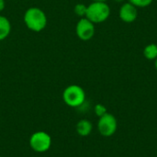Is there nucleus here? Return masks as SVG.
Listing matches in <instances>:
<instances>
[{
  "instance_id": "18",
  "label": "nucleus",
  "mask_w": 157,
  "mask_h": 157,
  "mask_svg": "<svg viewBox=\"0 0 157 157\" xmlns=\"http://www.w3.org/2000/svg\"><path fill=\"white\" fill-rule=\"evenodd\" d=\"M0 157H1V156H0Z\"/></svg>"
},
{
  "instance_id": "1",
  "label": "nucleus",
  "mask_w": 157,
  "mask_h": 157,
  "mask_svg": "<svg viewBox=\"0 0 157 157\" xmlns=\"http://www.w3.org/2000/svg\"><path fill=\"white\" fill-rule=\"evenodd\" d=\"M26 27L33 32H40L47 26V16L45 12L37 6H31L25 11L23 17Z\"/></svg>"
},
{
  "instance_id": "7",
  "label": "nucleus",
  "mask_w": 157,
  "mask_h": 157,
  "mask_svg": "<svg viewBox=\"0 0 157 157\" xmlns=\"http://www.w3.org/2000/svg\"><path fill=\"white\" fill-rule=\"evenodd\" d=\"M119 17L125 23H132L138 17V9L130 2L124 3L119 10Z\"/></svg>"
},
{
  "instance_id": "5",
  "label": "nucleus",
  "mask_w": 157,
  "mask_h": 157,
  "mask_svg": "<svg viewBox=\"0 0 157 157\" xmlns=\"http://www.w3.org/2000/svg\"><path fill=\"white\" fill-rule=\"evenodd\" d=\"M118 128V122L116 118L110 114L106 113L103 116L99 117L98 122V130L99 133L104 137H110L112 136Z\"/></svg>"
},
{
  "instance_id": "12",
  "label": "nucleus",
  "mask_w": 157,
  "mask_h": 157,
  "mask_svg": "<svg viewBox=\"0 0 157 157\" xmlns=\"http://www.w3.org/2000/svg\"><path fill=\"white\" fill-rule=\"evenodd\" d=\"M128 2H130L131 4H132L138 8V7H146L150 6L153 0H128Z\"/></svg>"
},
{
  "instance_id": "9",
  "label": "nucleus",
  "mask_w": 157,
  "mask_h": 157,
  "mask_svg": "<svg viewBox=\"0 0 157 157\" xmlns=\"http://www.w3.org/2000/svg\"><path fill=\"white\" fill-rule=\"evenodd\" d=\"M11 32V23L7 17L0 15V41L6 40Z\"/></svg>"
},
{
  "instance_id": "8",
  "label": "nucleus",
  "mask_w": 157,
  "mask_h": 157,
  "mask_svg": "<svg viewBox=\"0 0 157 157\" xmlns=\"http://www.w3.org/2000/svg\"><path fill=\"white\" fill-rule=\"evenodd\" d=\"M93 129V125L90 121L88 120H80L76 124V132L81 137L88 136Z\"/></svg>"
},
{
  "instance_id": "3",
  "label": "nucleus",
  "mask_w": 157,
  "mask_h": 157,
  "mask_svg": "<svg viewBox=\"0 0 157 157\" xmlns=\"http://www.w3.org/2000/svg\"><path fill=\"white\" fill-rule=\"evenodd\" d=\"M63 100L69 107L78 108L86 100V92L80 86L70 85L63 92Z\"/></svg>"
},
{
  "instance_id": "4",
  "label": "nucleus",
  "mask_w": 157,
  "mask_h": 157,
  "mask_svg": "<svg viewBox=\"0 0 157 157\" xmlns=\"http://www.w3.org/2000/svg\"><path fill=\"white\" fill-rule=\"evenodd\" d=\"M29 146L36 153H45L52 146V137L45 132H36L29 138Z\"/></svg>"
},
{
  "instance_id": "10",
  "label": "nucleus",
  "mask_w": 157,
  "mask_h": 157,
  "mask_svg": "<svg viewBox=\"0 0 157 157\" xmlns=\"http://www.w3.org/2000/svg\"><path fill=\"white\" fill-rule=\"evenodd\" d=\"M144 55L147 60H155L157 58V44L151 43L144 49Z\"/></svg>"
},
{
  "instance_id": "13",
  "label": "nucleus",
  "mask_w": 157,
  "mask_h": 157,
  "mask_svg": "<svg viewBox=\"0 0 157 157\" xmlns=\"http://www.w3.org/2000/svg\"><path fill=\"white\" fill-rule=\"evenodd\" d=\"M94 110H95V113L98 117H101L107 113V109L102 104H97L94 108Z\"/></svg>"
},
{
  "instance_id": "14",
  "label": "nucleus",
  "mask_w": 157,
  "mask_h": 157,
  "mask_svg": "<svg viewBox=\"0 0 157 157\" xmlns=\"http://www.w3.org/2000/svg\"><path fill=\"white\" fill-rule=\"evenodd\" d=\"M6 7V2L5 0H0V13L5 9Z\"/></svg>"
},
{
  "instance_id": "11",
  "label": "nucleus",
  "mask_w": 157,
  "mask_h": 157,
  "mask_svg": "<svg viewBox=\"0 0 157 157\" xmlns=\"http://www.w3.org/2000/svg\"><path fill=\"white\" fill-rule=\"evenodd\" d=\"M86 8H87V6H86L85 4H82V3H78V4H76L75 6L74 12L80 18L81 17H85L86 14Z\"/></svg>"
},
{
  "instance_id": "15",
  "label": "nucleus",
  "mask_w": 157,
  "mask_h": 157,
  "mask_svg": "<svg viewBox=\"0 0 157 157\" xmlns=\"http://www.w3.org/2000/svg\"><path fill=\"white\" fill-rule=\"evenodd\" d=\"M92 2H107V0H92Z\"/></svg>"
},
{
  "instance_id": "16",
  "label": "nucleus",
  "mask_w": 157,
  "mask_h": 157,
  "mask_svg": "<svg viewBox=\"0 0 157 157\" xmlns=\"http://www.w3.org/2000/svg\"><path fill=\"white\" fill-rule=\"evenodd\" d=\"M155 70L157 71V58L155 60Z\"/></svg>"
},
{
  "instance_id": "2",
  "label": "nucleus",
  "mask_w": 157,
  "mask_h": 157,
  "mask_svg": "<svg viewBox=\"0 0 157 157\" xmlns=\"http://www.w3.org/2000/svg\"><path fill=\"white\" fill-rule=\"evenodd\" d=\"M110 15V7L107 2H92L87 6L86 17L94 24L105 22Z\"/></svg>"
},
{
  "instance_id": "17",
  "label": "nucleus",
  "mask_w": 157,
  "mask_h": 157,
  "mask_svg": "<svg viewBox=\"0 0 157 157\" xmlns=\"http://www.w3.org/2000/svg\"><path fill=\"white\" fill-rule=\"evenodd\" d=\"M117 2H122V1H124V0H116Z\"/></svg>"
},
{
  "instance_id": "6",
  "label": "nucleus",
  "mask_w": 157,
  "mask_h": 157,
  "mask_svg": "<svg viewBox=\"0 0 157 157\" xmlns=\"http://www.w3.org/2000/svg\"><path fill=\"white\" fill-rule=\"evenodd\" d=\"M95 31V24L86 17H81L75 26L76 36L84 41L90 40L94 37Z\"/></svg>"
}]
</instances>
